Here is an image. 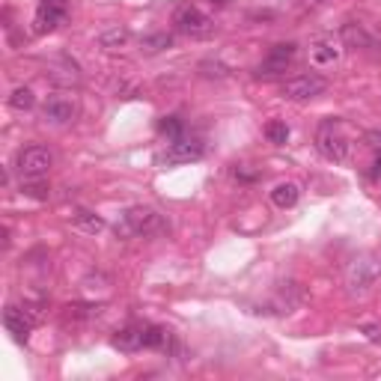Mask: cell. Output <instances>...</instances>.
I'll return each mask as SVG.
<instances>
[{
	"instance_id": "6da1fadb",
	"label": "cell",
	"mask_w": 381,
	"mask_h": 381,
	"mask_svg": "<svg viewBox=\"0 0 381 381\" xmlns=\"http://www.w3.org/2000/svg\"><path fill=\"white\" fill-rule=\"evenodd\" d=\"M167 223L152 206H131L122 221H117V235L119 239H147V235L164 232Z\"/></svg>"
},
{
	"instance_id": "7a4b0ae2",
	"label": "cell",
	"mask_w": 381,
	"mask_h": 381,
	"mask_svg": "<svg viewBox=\"0 0 381 381\" xmlns=\"http://www.w3.org/2000/svg\"><path fill=\"white\" fill-rule=\"evenodd\" d=\"M316 147L319 152L324 155L328 161H349V152H352V140L349 134H345V126L340 119H324L319 131H316Z\"/></svg>"
},
{
	"instance_id": "3957f363",
	"label": "cell",
	"mask_w": 381,
	"mask_h": 381,
	"mask_svg": "<svg viewBox=\"0 0 381 381\" xmlns=\"http://www.w3.org/2000/svg\"><path fill=\"white\" fill-rule=\"evenodd\" d=\"M173 27L190 39H206L215 33V21H211L203 9H197L194 3H182L173 13Z\"/></svg>"
},
{
	"instance_id": "277c9868",
	"label": "cell",
	"mask_w": 381,
	"mask_h": 381,
	"mask_svg": "<svg viewBox=\"0 0 381 381\" xmlns=\"http://www.w3.org/2000/svg\"><path fill=\"white\" fill-rule=\"evenodd\" d=\"M206 155V143L197 140V137H179L167 147L158 158L161 167H173V164H190V161H200Z\"/></svg>"
},
{
	"instance_id": "5b68a950",
	"label": "cell",
	"mask_w": 381,
	"mask_h": 381,
	"mask_svg": "<svg viewBox=\"0 0 381 381\" xmlns=\"http://www.w3.org/2000/svg\"><path fill=\"white\" fill-rule=\"evenodd\" d=\"M378 271H381V265L375 260H354L349 265V271H345V286H349V292L352 295L369 292L378 280Z\"/></svg>"
},
{
	"instance_id": "8992f818",
	"label": "cell",
	"mask_w": 381,
	"mask_h": 381,
	"mask_svg": "<svg viewBox=\"0 0 381 381\" xmlns=\"http://www.w3.org/2000/svg\"><path fill=\"white\" fill-rule=\"evenodd\" d=\"M324 89H328V81H324V77H319V75H295L283 84V96L289 98V102H310V98L322 96Z\"/></svg>"
},
{
	"instance_id": "52a82bcc",
	"label": "cell",
	"mask_w": 381,
	"mask_h": 381,
	"mask_svg": "<svg viewBox=\"0 0 381 381\" xmlns=\"http://www.w3.org/2000/svg\"><path fill=\"white\" fill-rule=\"evenodd\" d=\"M15 167H18V173L21 176H27V179H39L45 176L54 167V155L45 149V147H27V149H21L18 152V158H15Z\"/></svg>"
},
{
	"instance_id": "ba28073f",
	"label": "cell",
	"mask_w": 381,
	"mask_h": 381,
	"mask_svg": "<svg viewBox=\"0 0 381 381\" xmlns=\"http://www.w3.org/2000/svg\"><path fill=\"white\" fill-rule=\"evenodd\" d=\"M295 57H298V45L295 42H280V45H274V48L268 51V57L260 63V75H280V72H286Z\"/></svg>"
},
{
	"instance_id": "9c48e42d",
	"label": "cell",
	"mask_w": 381,
	"mask_h": 381,
	"mask_svg": "<svg viewBox=\"0 0 381 381\" xmlns=\"http://www.w3.org/2000/svg\"><path fill=\"white\" fill-rule=\"evenodd\" d=\"M42 114H45V119L57 122V126H66V122H72V119H75L77 105H75V98H72V96H66V93H54V96L45 98Z\"/></svg>"
},
{
	"instance_id": "30bf717a",
	"label": "cell",
	"mask_w": 381,
	"mask_h": 381,
	"mask_svg": "<svg viewBox=\"0 0 381 381\" xmlns=\"http://www.w3.org/2000/svg\"><path fill=\"white\" fill-rule=\"evenodd\" d=\"M343 57V48H340V42H334V39H316L310 45V66H316V69H331V66H337Z\"/></svg>"
},
{
	"instance_id": "8fae6325",
	"label": "cell",
	"mask_w": 381,
	"mask_h": 381,
	"mask_svg": "<svg viewBox=\"0 0 381 381\" xmlns=\"http://www.w3.org/2000/svg\"><path fill=\"white\" fill-rule=\"evenodd\" d=\"M66 18H69V9H66V6H60V3H39L36 18H33V27H36V33H51V30H57Z\"/></svg>"
},
{
	"instance_id": "7c38bea8",
	"label": "cell",
	"mask_w": 381,
	"mask_h": 381,
	"mask_svg": "<svg viewBox=\"0 0 381 381\" xmlns=\"http://www.w3.org/2000/svg\"><path fill=\"white\" fill-rule=\"evenodd\" d=\"M3 324H6V331L13 334L18 343H27L30 328H33V319H30L21 307H6V313H3Z\"/></svg>"
},
{
	"instance_id": "4fadbf2b",
	"label": "cell",
	"mask_w": 381,
	"mask_h": 381,
	"mask_svg": "<svg viewBox=\"0 0 381 381\" xmlns=\"http://www.w3.org/2000/svg\"><path fill=\"white\" fill-rule=\"evenodd\" d=\"M340 39L345 48H378V39L373 33H366L364 24H343Z\"/></svg>"
},
{
	"instance_id": "5bb4252c",
	"label": "cell",
	"mask_w": 381,
	"mask_h": 381,
	"mask_svg": "<svg viewBox=\"0 0 381 381\" xmlns=\"http://www.w3.org/2000/svg\"><path fill=\"white\" fill-rule=\"evenodd\" d=\"M298 200H301V185L298 182H277L271 188V203L277 209H292V206H298Z\"/></svg>"
},
{
	"instance_id": "9a60e30c",
	"label": "cell",
	"mask_w": 381,
	"mask_h": 381,
	"mask_svg": "<svg viewBox=\"0 0 381 381\" xmlns=\"http://www.w3.org/2000/svg\"><path fill=\"white\" fill-rule=\"evenodd\" d=\"M114 349H119V352H137V349H143V324H128V328L117 331Z\"/></svg>"
},
{
	"instance_id": "2e32d148",
	"label": "cell",
	"mask_w": 381,
	"mask_h": 381,
	"mask_svg": "<svg viewBox=\"0 0 381 381\" xmlns=\"http://www.w3.org/2000/svg\"><path fill=\"white\" fill-rule=\"evenodd\" d=\"M72 221H75V227L77 230H84V232H102L107 223H105V218L102 215H96V211H89V209H75L72 211Z\"/></svg>"
},
{
	"instance_id": "e0dca14e",
	"label": "cell",
	"mask_w": 381,
	"mask_h": 381,
	"mask_svg": "<svg viewBox=\"0 0 381 381\" xmlns=\"http://www.w3.org/2000/svg\"><path fill=\"white\" fill-rule=\"evenodd\" d=\"M170 345V331L161 324H143V349H167Z\"/></svg>"
},
{
	"instance_id": "ac0fdd59",
	"label": "cell",
	"mask_w": 381,
	"mask_h": 381,
	"mask_svg": "<svg viewBox=\"0 0 381 381\" xmlns=\"http://www.w3.org/2000/svg\"><path fill=\"white\" fill-rule=\"evenodd\" d=\"M128 39H131V33L126 27H119V24L98 33V45H102L105 51H117V48H122V45H128Z\"/></svg>"
},
{
	"instance_id": "d6986e66",
	"label": "cell",
	"mask_w": 381,
	"mask_h": 381,
	"mask_svg": "<svg viewBox=\"0 0 381 381\" xmlns=\"http://www.w3.org/2000/svg\"><path fill=\"white\" fill-rule=\"evenodd\" d=\"M158 134L167 137V143H173L179 137H185V122L179 117H164V119H158Z\"/></svg>"
},
{
	"instance_id": "ffe728a7",
	"label": "cell",
	"mask_w": 381,
	"mask_h": 381,
	"mask_svg": "<svg viewBox=\"0 0 381 381\" xmlns=\"http://www.w3.org/2000/svg\"><path fill=\"white\" fill-rule=\"evenodd\" d=\"M265 137H268V143H274V147H283L289 140V126L283 119H271L265 126Z\"/></svg>"
},
{
	"instance_id": "44dd1931",
	"label": "cell",
	"mask_w": 381,
	"mask_h": 381,
	"mask_svg": "<svg viewBox=\"0 0 381 381\" xmlns=\"http://www.w3.org/2000/svg\"><path fill=\"white\" fill-rule=\"evenodd\" d=\"M9 105H13L15 110H30L33 105H36V96H33L30 87H15L13 96H9Z\"/></svg>"
},
{
	"instance_id": "7402d4cb",
	"label": "cell",
	"mask_w": 381,
	"mask_h": 381,
	"mask_svg": "<svg viewBox=\"0 0 381 381\" xmlns=\"http://www.w3.org/2000/svg\"><path fill=\"white\" fill-rule=\"evenodd\" d=\"M48 185L42 182V176L39 179H27L24 176V182H21V194L24 197H33V200H48Z\"/></svg>"
},
{
	"instance_id": "603a6c76",
	"label": "cell",
	"mask_w": 381,
	"mask_h": 381,
	"mask_svg": "<svg viewBox=\"0 0 381 381\" xmlns=\"http://www.w3.org/2000/svg\"><path fill=\"white\" fill-rule=\"evenodd\" d=\"M143 48L147 51H167V48H173V36L170 33H152V36L143 39Z\"/></svg>"
},
{
	"instance_id": "cb8c5ba5",
	"label": "cell",
	"mask_w": 381,
	"mask_h": 381,
	"mask_svg": "<svg viewBox=\"0 0 381 381\" xmlns=\"http://www.w3.org/2000/svg\"><path fill=\"white\" fill-rule=\"evenodd\" d=\"M197 69H200V75H203V77H218V81H221V77H227V75H230L227 66L218 63V60H203V63L197 66Z\"/></svg>"
},
{
	"instance_id": "d4e9b609",
	"label": "cell",
	"mask_w": 381,
	"mask_h": 381,
	"mask_svg": "<svg viewBox=\"0 0 381 381\" xmlns=\"http://www.w3.org/2000/svg\"><path fill=\"white\" fill-rule=\"evenodd\" d=\"M361 334H364L369 343H378V345H381V324H364Z\"/></svg>"
},
{
	"instance_id": "484cf974",
	"label": "cell",
	"mask_w": 381,
	"mask_h": 381,
	"mask_svg": "<svg viewBox=\"0 0 381 381\" xmlns=\"http://www.w3.org/2000/svg\"><path fill=\"white\" fill-rule=\"evenodd\" d=\"M366 143L373 149H378L381 152V128H373V131H366Z\"/></svg>"
},
{
	"instance_id": "4316f807",
	"label": "cell",
	"mask_w": 381,
	"mask_h": 381,
	"mask_svg": "<svg viewBox=\"0 0 381 381\" xmlns=\"http://www.w3.org/2000/svg\"><path fill=\"white\" fill-rule=\"evenodd\" d=\"M235 176L244 179V182H253V179H256V173H253V170H244V167H239V170H235Z\"/></svg>"
},
{
	"instance_id": "83f0119b",
	"label": "cell",
	"mask_w": 381,
	"mask_h": 381,
	"mask_svg": "<svg viewBox=\"0 0 381 381\" xmlns=\"http://www.w3.org/2000/svg\"><path fill=\"white\" fill-rule=\"evenodd\" d=\"M304 3H307V6H324L328 0H304Z\"/></svg>"
},
{
	"instance_id": "f1b7e54d",
	"label": "cell",
	"mask_w": 381,
	"mask_h": 381,
	"mask_svg": "<svg viewBox=\"0 0 381 381\" xmlns=\"http://www.w3.org/2000/svg\"><path fill=\"white\" fill-rule=\"evenodd\" d=\"M39 3H60V6H66V0H39Z\"/></svg>"
},
{
	"instance_id": "f546056e",
	"label": "cell",
	"mask_w": 381,
	"mask_h": 381,
	"mask_svg": "<svg viewBox=\"0 0 381 381\" xmlns=\"http://www.w3.org/2000/svg\"><path fill=\"white\" fill-rule=\"evenodd\" d=\"M373 167H375V170H373V173H381V155H378V158H375V164H373Z\"/></svg>"
},
{
	"instance_id": "4dcf8cb0",
	"label": "cell",
	"mask_w": 381,
	"mask_h": 381,
	"mask_svg": "<svg viewBox=\"0 0 381 381\" xmlns=\"http://www.w3.org/2000/svg\"><path fill=\"white\" fill-rule=\"evenodd\" d=\"M211 6H227V0H209Z\"/></svg>"
}]
</instances>
